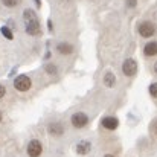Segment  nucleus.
<instances>
[{
    "label": "nucleus",
    "mask_w": 157,
    "mask_h": 157,
    "mask_svg": "<svg viewBox=\"0 0 157 157\" xmlns=\"http://www.w3.org/2000/svg\"><path fill=\"white\" fill-rule=\"evenodd\" d=\"M23 20H25V26H26V32L32 37H37L41 34V25L40 20L35 14L34 9H25L23 12Z\"/></svg>",
    "instance_id": "obj_1"
},
{
    "label": "nucleus",
    "mask_w": 157,
    "mask_h": 157,
    "mask_svg": "<svg viewBox=\"0 0 157 157\" xmlns=\"http://www.w3.org/2000/svg\"><path fill=\"white\" fill-rule=\"evenodd\" d=\"M14 87L18 92H28L32 87V81H31V78L28 75H18L14 79Z\"/></svg>",
    "instance_id": "obj_2"
},
{
    "label": "nucleus",
    "mask_w": 157,
    "mask_h": 157,
    "mask_svg": "<svg viewBox=\"0 0 157 157\" xmlns=\"http://www.w3.org/2000/svg\"><path fill=\"white\" fill-rule=\"evenodd\" d=\"M139 34H140L144 38L153 37V35L156 34V26H154V23H151V21H142V23L139 25Z\"/></svg>",
    "instance_id": "obj_3"
},
{
    "label": "nucleus",
    "mask_w": 157,
    "mask_h": 157,
    "mask_svg": "<svg viewBox=\"0 0 157 157\" xmlns=\"http://www.w3.org/2000/svg\"><path fill=\"white\" fill-rule=\"evenodd\" d=\"M70 121H72V125H73L75 128H84V127L89 124V117H87V114L82 113V111L75 113Z\"/></svg>",
    "instance_id": "obj_4"
},
{
    "label": "nucleus",
    "mask_w": 157,
    "mask_h": 157,
    "mask_svg": "<svg viewBox=\"0 0 157 157\" xmlns=\"http://www.w3.org/2000/svg\"><path fill=\"white\" fill-rule=\"evenodd\" d=\"M43 153V147H41V142L34 139L28 144V156L29 157H40Z\"/></svg>",
    "instance_id": "obj_5"
},
{
    "label": "nucleus",
    "mask_w": 157,
    "mask_h": 157,
    "mask_svg": "<svg viewBox=\"0 0 157 157\" xmlns=\"http://www.w3.org/2000/svg\"><path fill=\"white\" fill-rule=\"evenodd\" d=\"M122 72L127 75V76H134L137 73V63L133 59V58H128L124 61L122 64Z\"/></svg>",
    "instance_id": "obj_6"
},
{
    "label": "nucleus",
    "mask_w": 157,
    "mask_h": 157,
    "mask_svg": "<svg viewBox=\"0 0 157 157\" xmlns=\"http://www.w3.org/2000/svg\"><path fill=\"white\" fill-rule=\"evenodd\" d=\"M102 127L113 131V130H116L119 127V119L114 117V116H105L104 119H102Z\"/></svg>",
    "instance_id": "obj_7"
},
{
    "label": "nucleus",
    "mask_w": 157,
    "mask_h": 157,
    "mask_svg": "<svg viewBox=\"0 0 157 157\" xmlns=\"http://www.w3.org/2000/svg\"><path fill=\"white\" fill-rule=\"evenodd\" d=\"M48 131L52 136H63L64 134V125L61 122H51L48 125Z\"/></svg>",
    "instance_id": "obj_8"
},
{
    "label": "nucleus",
    "mask_w": 157,
    "mask_h": 157,
    "mask_svg": "<svg viewBox=\"0 0 157 157\" xmlns=\"http://www.w3.org/2000/svg\"><path fill=\"white\" fill-rule=\"evenodd\" d=\"M90 148H92L90 142L84 140V142H79V144L76 145V153H78L79 156H86V154L90 153Z\"/></svg>",
    "instance_id": "obj_9"
},
{
    "label": "nucleus",
    "mask_w": 157,
    "mask_h": 157,
    "mask_svg": "<svg viewBox=\"0 0 157 157\" xmlns=\"http://www.w3.org/2000/svg\"><path fill=\"white\" fill-rule=\"evenodd\" d=\"M144 53L147 56H156L157 55V41H150L145 44L144 48Z\"/></svg>",
    "instance_id": "obj_10"
},
{
    "label": "nucleus",
    "mask_w": 157,
    "mask_h": 157,
    "mask_svg": "<svg viewBox=\"0 0 157 157\" xmlns=\"http://www.w3.org/2000/svg\"><path fill=\"white\" fill-rule=\"evenodd\" d=\"M56 51L61 55H70L73 52V46L70 43H58L56 44Z\"/></svg>",
    "instance_id": "obj_11"
},
{
    "label": "nucleus",
    "mask_w": 157,
    "mask_h": 157,
    "mask_svg": "<svg viewBox=\"0 0 157 157\" xmlns=\"http://www.w3.org/2000/svg\"><path fill=\"white\" fill-rule=\"evenodd\" d=\"M104 84L107 87H114V84H116V76L113 75V72H105L104 75Z\"/></svg>",
    "instance_id": "obj_12"
},
{
    "label": "nucleus",
    "mask_w": 157,
    "mask_h": 157,
    "mask_svg": "<svg viewBox=\"0 0 157 157\" xmlns=\"http://www.w3.org/2000/svg\"><path fill=\"white\" fill-rule=\"evenodd\" d=\"M0 32H2V35H3L6 40H12V38H14V34H12V31H11L8 26H2V28H0Z\"/></svg>",
    "instance_id": "obj_13"
},
{
    "label": "nucleus",
    "mask_w": 157,
    "mask_h": 157,
    "mask_svg": "<svg viewBox=\"0 0 157 157\" xmlns=\"http://www.w3.org/2000/svg\"><path fill=\"white\" fill-rule=\"evenodd\" d=\"M20 2H21V0H2V3H3L6 8H15V6L20 5Z\"/></svg>",
    "instance_id": "obj_14"
},
{
    "label": "nucleus",
    "mask_w": 157,
    "mask_h": 157,
    "mask_svg": "<svg viewBox=\"0 0 157 157\" xmlns=\"http://www.w3.org/2000/svg\"><path fill=\"white\" fill-rule=\"evenodd\" d=\"M44 70H46L49 75H55L58 69H56V66H55V64H48V66L44 67Z\"/></svg>",
    "instance_id": "obj_15"
},
{
    "label": "nucleus",
    "mask_w": 157,
    "mask_h": 157,
    "mask_svg": "<svg viewBox=\"0 0 157 157\" xmlns=\"http://www.w3.org/2000/svg\"><path fill=\"white\" fill-rule=\"evenodd\" d=\"M150 95L157 99V82H153V84L150 86Z\"/></svg>",
    "instance_id": "obj_16"
},
{
    "label": "nucleus",
    "mask_w": 157,
    "mask_h": 157,
    "mask_svg": "<svg viewBox=\"0 0 157 157\" xmlns=\"http://www.w3.org/2000/svg\"><path fill=\"white\" fill-rule=\"evenodd\" d=\"M137 5V2L136 0H127V6H130V8H134Z\"/></svg>",
    "instance_id": "obj_17"
},
{
    "label": "nucleus",
    "mask_w": 157,
    "mask_h": 157,
    "mask_svg": "<svg viewBox=\"0 0 157 157\" xmlns=\"http://www.w3.org/2000/svg\"><path fill=\"white\" fill-rule=\"evenodd\" d=\"M5 95H6V89H5V86H2V84H0V99H2Z\"/></svg>",
    "instance_id": "obj_18"
},
{
    "label": "nucleus",
    "mask_w": 157,
    "mask_h": 157,
    "mask_svg": "<svg viewBox=\"0 0 157 157\" xmlns=\"http://www.w3.org/2000/svg\"><path fill=\"white\" fill-rule=\"evenodd\" d=\"M153 70H154V73L157 75V61L154 63V66H153Z\"/></svg>",
    "instance_id": "obj_19"
},
{
    "label": "nucleus",
    "mask_w": 157,
    "mask_h": 157,
    "mask_svg": "<svg viewBox=\"0 0 157 157\" xmlns=\"http://www.w3.org/2000/svg\"><path fill=\"white\" fill-rule=\"evenodd\" d=\"M35 3H37V6H38V8L41 6V2H40V0H35Z\"/></svg>",
    "instance_id": "obj_20"
},
{
    "label": "nucleus",
    "mask_w": 157,
    "mask_h": 157,
    "mask_svg": "<svg viewBox=\"0 0 157 157\" xmlns=\"http://www.w3.org/2000/svg\"><path fill=\"white\" fill-rule=\"evenodd\" d=\"M104 157H114V156H113V154H105Z\"/></svg>",
    "instance_id": "obj_21"
},
{
    "label": "nucleus",
    "mask_w": 157,
    "mask_h": 157,
    "mask_svg": "<svg viewBox=\"0 0 157 157\" xmlns=\"http://www.w3.org/2000/svg\"><path fill=\"white\" fill-rule=\"evenodd\" d=\"M154 130H156V134H157V122H156V125H154Z\"/></svg>",
    "instance_id": "obj_22"
},
{
    "label": "nucleus",
    "mask_w": 157,
    "mask_h": 157,
    "mask_svg": "<svg viewBox=\"0 0 157 157\" xmlns=\"http://www.w3.org/2000/svg\"><path fill=\"white\" fill-rule=\"evenodd\" d=\"M0 121H2V111H0Z\"/></svg>",
    "instance_id": "obj_23"
}]
</instances>
